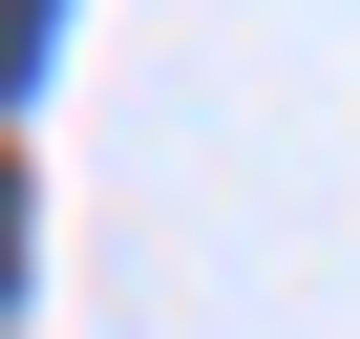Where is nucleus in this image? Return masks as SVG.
Instances as JSON below:
<instances>
[{"instance_id": "2", "label": "nucleus", "mask_w": 360, "mask_h": 339, "mask_svg": "<svg viewBox=\"0 0 360 339\" xmlns=\"http://www.w3.org/2000/svg\"><path fill=\"white\" fill-rule=\"evenodd\" d=\"M0 276H22V191H0Z\"/></svg>"}, {"instance_id": "1", "label": "nucleus", "mask_w": 360, "mask_h": 339, "mask_svg": "<svg viewBox=\"0 0 360 339\" xmlns=\"http://www.w3.org/2000/svg\"><path fill=\"white\" fill-rule=\"evenodd\" d=\"M22 64H43V0H0V85H22Z\"/></svg>"}]
</instances>
